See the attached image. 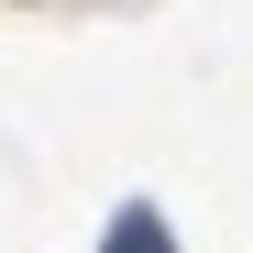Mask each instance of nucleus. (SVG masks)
<instances>
[{
	"mask_svg": "<svg viewBox=\"0 0 253 253\" xmlns=\"http://www.w3.org/2000/svg\"><path fill=\"white\" fill-rule=\"evenodd\" d=\"M99 253H176V231H165V209H154V198H132V209H110Z\"/></svg>",
	"mask_w": 253,
	"mask_h": 253,
	"instance_id": "nucleus-1",
	"label": "nucleus"
}]
</instances>
